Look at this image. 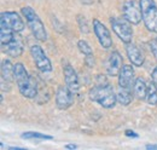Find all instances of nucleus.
<instances>
[{"label":"nucleus","instance_id":"nucleus-1","mask_svg":"<svg viewBox=\"0 0 157 150\" xmlns=\"http://www.w3.org/2000/svg\"><path fill=\"white\" fill-rule=\"evenodd\" d=\"M13 77L17 82L20 92L27 98H34L38 93V82L34 76L28 74L22 63L13 65Z\"/></svg>","mask_w":157,"mask_h":150},{"label":"nucleus","instance_id":"nucleus-2","mask_svg":"<svg viewBox=\"0 0 157 150\" xmlns=\"http://www.w3.org/2000/svg\"><path fill=\"white\" fill-rule=\"evenodd\" d=\"M90 98L100 104L104 108H114L115 103L117 101V97L114 92L113 86H110L108 82L106 84H99L97 86H94L93 89H91L90 91Z\"/></svg>","mask_w":157,"mask_h":150},{"label":"nucleus","instance_id":"nucleus-3","mask_svg":"<svg viewBox=\"0 0 157 150\" xmlns=\"http://www.w3.org/2000/svg\"><path fill=\"white\" fill-rule=\"evenodd\" d=\"M21 11H22V15L27 19V23H28L33 35L40 41H46L47 40V32L45 29L44 23L41 22L40 17L38 16V14L33 10V7L24 6V7H22Z\"/></svg>","mask_w":157,"mask_h":150},{"label":"nucleus","instance_id":"nucleus-4","mask_svg":"<svg viewBox=\"0 0 157 150\" xmlns=\"http://www.w3.org/2000/svg\"><path fill=\"white\" fill-rule=\"evenodd\" d=\"M141 16L145 27L152 32L157 33V6L154 0H140Z\"/></svg>","mask_w":157,"mask_h":150},{"label":"nucleus","instance_id":"nucleus-5","mask_svg":"<svg viewBox=\"0 0 157 150\" xmlns=\"http://www.w3.org/2000/svg\"><path fill=\"white\" fill-rule=\"evenodd\" d=\"M111 26H113V30L115 32V34L117 35L124 44H128L132 41L133 38V29L129 26V22L127 19L118 18V17H114L110 19Z\"/></svg>","mask_w":157,"mask_h":150},{"label":"nucleus","instance_id":"nucleus-6","mask_svg":"<svg viewBox=\"0 0 157 150\" xmlns=\"http://www.w3.org/2000/svg\"><path fill=\"white\" fill-rule=\"evenodd\" d=\"M24 22L21 18V16H18L17 12L15 11H6L1 14L0 17V27H5L9 28L11 30H13L15 33L22 32L24 29Z\"/></svg>","mask_w":157,"mask_h":150},{"label":"nucleus","instance_id":"nucleus-7","mask_svg":"<svg viewBox=\"0 0 157 150\" xmlns=\"http://www.w3.org/2000/svg\"><path fill=\"white\" fill-rule=\"evenodd\" d=\"M122 17L132 24H139L143 19L140 4L136 0H127L122 6Z\"/></svg>","mask_w":157,"mask_h":150},{"label":"nucleus","instance_id":"nucleus-8","mask_svg":"<svg viewBox=\"0 0 157 150\" xmlns=\"http://www.w3.org/2000/svg\"><path fill=\"white\" fill-rule=\"evenodd\" d=\"M30 55L33 57L36 68L42 73H48L52 70V64L48 57L45 55L44 50L40 47L39 45H34L30 47Z\"/></svg>","mask_w":157,"mask_h":150},{"label":"nucleus","instance_id":"nucleus-9","mask_svg":"<svg viewBox=\"0 0 157 150\" xmlns=\"http://www.w3.org/2000/svg\"><path fill=\"white\" fill-rule=\"evenodd\" d=\"M122 62H123L122 56L118 53L117 51L111 52L108 56L105 63H104L106 74L109 75V76H116V75H118L121 68H122Z\"/></svg>","mask_w":157,"mask_h":150},{"label":"nucleus","instance_id":"nucleus-10","mask_svg":"<svg viewBox=\"0 0 157 150\" xmlns=\"http://www.w3.org/2000/svg\"><path fill=\"white\" fill-rule=\"evenodd\" d=\"M134 69L131 64H123L118 73V85L120 87L132 90L134 85Z\"/></svg>","mask_w":157,"mask_h":150},{"label":"nucleus","instance_id":"nucleus-11","mask_svg":"<svg viewBox=\"0 0 157 150\" xmlns=\"http://www.w3.org/2000/svg\"><path fill=\"white\" fill-rule=\"evenodd\" d=\"M93 29H94V33H96V35L98 38L101 47H104V49L111 47L113 39H111L110 32L108 30V28L101 22H99L98 19H94L93 21Z\"/></svg>","mask_w":157,"mask_h":150},{"label":"nucleus","instance_id":"nucleus-12","mask_svg":"<svg viewBox=\"0 0 157 150\" xmlns=\"http://www.w3.org/2000/svg\"><path fill=\"white\" fill-rule=\"evenodd\" d=\"M74 102V92L67 86L58 87L56 92V104L59 109H67L69 108Z\"/></svg>","mask_w":157,"mask_h":150},{"label":"nucleus","instance_id":"nucleus-13","mask_svg":"<svg viewBox=\"0 0 157 150\" xmlns=\"http://www.w3.org/2000/svg\"><path fill=\"white\" fill-rule=\"evenodd\" d=\"M64 80L67 86L73 91V92H78L80 89V84H78V77L76 75V72L74 70V68L67 63L64 65Z\"/></svg>","mask_w":157,"mask_h":150},{"label":"nucleus","instance_id":"nucleus-14","mask_svg":"<svg viewBox=\"0 0 157 150\" xmlns=\"http://www.w3.org/2000/svg\"><path fill=\"white\" fill-rule=\"evenodd\" d=\"M126 51H127L128 58L132 62V64H134L137 67L143 65V63H144V55H143V52L138 49L134 44L128 42L126 45Z\"/></svg>","mask_w":157,"mask_h":150},{"label":"nucleus","instance_id":"nucleus-15","mask_svg":"<svg viewBox=\"0 0 157 150\" xmlns=\"http://www.w3.org/2000/svg\"><path fill=\"white\" fill-rule=\"evenodd\" d=\"M2 47H4V51L7 55H10L12 57H18L23 52V42H22L21 38L16 37V35L12 39V41H10L7 45H5Z\"/></svg>","mask_w":157,"mask_h":150},{"label":"nucleus","instance_id":"nucleus-16","mask_svg":"<svg viewBox=\"0 0 157 150\" xmlns=\"http://www.w3.org/2000/svg\"><path fill=\"white\" fill-rule=\"evenodd\" d=\"M133 94L137 97L138 99H144L146 98V92H147V85L145 82L144 79L141 77H138L137 80L134 81V85H133Z\"/></svg>","mask_w":157,"mask_h":150},{"label":"nucleus","instance_id":"nucleus-17","mask_svg":"<svg viewBox=\"0 0 157 150\" xmlns=\"http://www.w3.org/2000/svg\"><path fill=\"white\" fill-rule=\"evenodd\" d=\"M1 77L5 79L7 82H12V80H15L13 77V65L9 59L2 61L1 64Z\"/></svg>","mask_w":157,"mask_h":150},{"label":"nucleus","instance_id":"nucleus-18","mask_svg":"<svg viewBox=\"0 0 157 150\" xmlns=\"http://www.w3.org/2000/svg\"><path fill=\"white\" fill-rule=\"evenodd\" d=\"M116 97H117V102L122 105H128L132 102V98H133V96L131 93V90L123 89V87H120Z\"/></svg>","mask_w":157,"mask_h":150},{"label":"nucleus","instance_id":"nucleus-19","mask_svg":"<svg viewBox=\"0 0 157 150\" xmlns=\"http://www.w3.org/2000/svg\"><path fill=\"white\" fill-rule=\"evenodd\" d=\"M146 101L150 105L157 104V86L151 82L147 85V92H146Z\"/></svg>","mask_w":157,"mask_h":150},{"label":"nucleus","instance_id":"nucleus-20","mask_svg":"<svg viewBox=\"0 0 157 150\" xmlns=\"http://www.w3.org/2000/svg\"><path fill=\"white\" fill-rule=\"evenodd\" d=\"M15 32L5 28V27H0V41H1V46L7 45L10 41H12V39L15 38Z\"/></svg>","mask_w":157,"mask_h":150},{"label":"nucleus","instance_id":"nucleus-21","mask_svg":"<svg viewBox=\"0 0 157 150\" xmlns=\"http://www.w3.org/2000/svg\"><path fill=\"white\" fill-rule=\"evenodd\" d=\"M78 50H80L83 55H86V56H92V55H93L92 47H91V45H90L87 41H85V40H80V41L78 42Z\"/></svg>","mask_w":157,"mask_h":150},{"label":"nucleus","instance_id":"nucleus-22","mask_svg":"<svg viewBox=\"0 0 157 150\" xmlns=\"http://www.w3.org/2000/svg\"><path fill=\"white\" fill-rule=\"evenodd\" d=\"M22 138H38V139H52L51 136H46L39 132H25L22 134Z\"/></svg>","mask_w":157,"mask_h":150},{"label":"nucleus","instance_id":"nucleus-23","mask_svg":"<svg viewBox=\"0 0 157 150\" xmlns=\"http://www.w3.org/2000/svg\"><path fill=\"white\" fill-rule=\"evenodd\" d=\"M78 24H80V29H81V32L87 34V33H88V27H87V22H86V19L83 18L82 16H78Z\"/></svg>","mask_w":157,"mask_h":150},{"label":"nucleus","instance_id":"nucleus-24","mask_svg":"<svg viewBox=\"0 0 157 150\" xmlns=\"http://www.w3.org/2000/svg\"><path fill=\"white\" fill-rule=\"evenodd\" d=\"M150 49H151L155 58L157 59V39H154V40L150 41Z\"/></svg>","mask_w":157,"mask_h":150},{"label":"nucleus","instance_id":"nucleus-25","mask_svg":"<svg viewBox=\"0 0 157 150\" xmlns=\"http://www.w3.org/2000/svg\"><path fill=\"white\" fill-rule=\"evenodd\" d=\"M151 77H152V82L157 86V67L154 69V72H152V74H151Z\"/></svg>","mask_w":157,"mask_h":150},{"label":"nucleus","instance_id":"nucleus-26","mask_svg":"<svg viewBox=\"0 0 157 150\" xmlns=\"http://www.w3.org/2000/svg\"><path fill=\"white\" fill-rule=\"evenodd\" d=\"M126 136H128V137H134V138L138 137V134H136L133 131H126Z\"/></svg>","mask_w":157,"mask_h":150},{"label":"nucleus","instance_id":"nucleus-27","mask_svg":"<svg viewBox=\"0 0 157 150\" xmlns=\"http://www.w3.org/2000/svg\"><path fill=\"white\" fill-rule=\"evenodd\" d=\"M146 149H149V150H156L157 149V145H146Z\"/></svg>","mask_w":157,"mask_h":150},{"label":"nucleus","instance_id":"nucleus-28","mask_svg":"<svg viewBox=\"0 0 157 150\" xmlns=\"http://www.w3.org/2000/svg\"><path fill=\"white\" fill-rule=\"evenodd\" d=\"M65 148H67V149H76V145H75V144H68Z\"/></svg>","mask_w":157,"mask_h":150}]
</instances>
